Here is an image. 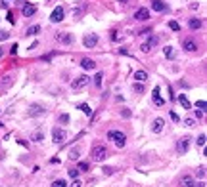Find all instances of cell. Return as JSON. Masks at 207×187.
Masks as SVG:
<instances>
[{
    "label": "cell",
    "mask_w": 207,
    "mask_h": 187,
    "mask_svg": "<svg viewBox=\"0 0 207 187\" xmlns=\"http://www.w3.org/2000/svg\"><path fill=\"white\" fill-rule=\"evenodd\" d=\"M134 92H136V94H142V92H144V86H142V84H134Z\"/></svg>",
    "instance_id": "f35d334b"
},
{
    "label": "cell",
    "mask_w": 207,
    "mask_h": 187,
    "mask_svg": "<svg viewBox=\"0 0 207 187\" xmlns=\"http://www.w3.org/2000/svg\"><path fill=\"white\" fill-rule=\"evenodd\" d=\"M21 13H23L25 17H31V16H35V13H37V6L25 2V4H23V10H21Z\"/></svg>",
    "instance_id": "9c48e42d"
},
{
    "label": "cell",
    "mask_w": 207,
    "mask_h": 187,
    "mask_svg": "<svg viewBox=\"0 0 207 187\" xmlns=\"http://www.w3.org/2000/svg\"><path fill=\"white\" fill-rule=\"evenodd\" d=\"M77 170H79V172H87V170H88V162H79Z\"/></svg>",
    "instance_id": "f546056e"
},
{
    "label": "cell",
    "mask_w": 207,
    "mask_h": 187,
    "mask_svg": "<svg viewBox=\"0 0 207 187\" xmlns=\"http://www.w3.org/2000/svg\"><path fill=\"white\" fill-rule=\"evenodd\" d=\"M2 55H4V50H2V48H0V57H2Z\"/></svg>",
    "instance_id": "c3c4849f"
},
{
    "label": "cell",
    "mask_w": 207,
    "mask_h": 187,
    "mask_svg": "<svg viewBox=\"0 0 207 187\" xmlns=\"http://www.w3.org/2000/svg\"><path fill=\"white\" fill-rule=\"evenodd\" d=\"M56 40H58L60 44H71V42H73V37H71L69 33H58L56 34Z\"/></svg>",
    "instance_id": "30bf717a"
},
{
    "label": "cell",
    "mask_w": 207,
    "mask_h": 187,
    "mask_svg": "<svg viewBox=\"0 0 207 187\" xmlns=\"http://www.w3.org/2000/svg\"><path fill=\"white\" fill-rule=\"evenodd\" d=\"M178 103H180L182 107H184V109H190V101H188V97L186 96H184V94H180V96H178Z\"/></svg>",
    "instance_id": "44dd1931"
},
{
    "label": "cell",
    "mask_w": 207,
    "mask_h": 187,
    "mask_svg": "<svg viewBox=\"0 0 207 187\" xmlns=\"http://www.w3.org/2000/svg\"><path fill=\"white\" fill-rule=\"evenodd\" d=\"M123 117H125V118H128V117H131V111L125 109V111H123Z\"/></svg>",
    "instance_id": "bcb514c9"
},
{
    "label": "cell",
    "mask_w": 207,
    "mask_h": 187,
    "mask_svg": "<svg viewBox=\"0 0 207 187\" xmlns=\"http://www.w3.org/2000/svg\"><path fill=\"white\" fill-rule=\"evenodd\" d=\"M152 97H153V103H155V105H163V103H165V101L161 99V96H159V86H155V88H153Z\"/></svg>",
    "instance_id": "2e32d148"
},
{
    "label": "cell",
    "mask_w": 207,
    "mask_h": 187,
    "mask_svg": "<svg viewBox=\"0 0 207 187\" xmlns=\"http://www.w3.org/2000/svg\"><path fill=\"white\" fill-rule=\"evenodd\" d=\"M88 82H90V76H88V75H83V76L75 78V80L71 82V88H73V90H81V88H84Z\"/></svg>",
    "instance_id": "5b68a950"
},
{
    "label": "cell",
    "mask_w": 207,
    "mask_h": 187,
    "mask_svg": "<svg viewBox=\"0 0 207 187\" xmlns=\"http://www.w3.org/2000/svg\"><path fill=\"white\" fill-rule=\"evenodd\" d=\"M8 2H13V0H4V4H8Z\"/></svg>",
    "instance_id": "f907efd6"
},
{
    "label": "cell",
    "mask_w": 207,
    "mask_h": 187,
    "mask_svg": "<svg viewBox=\"0 0 207 187\" xmlns=\"http://www.w3.org/2000/svg\"><path fill=\"white\" fill-rule=\"evenodd\" d=\"M83 44H84V48H94L98 44V34H87L83 38Z\"/></svg>",
    "instance_id": "ba28073f"
},
{
    "label": "cell",
    "mask_w": 207,
    "mask_h": 187,
    "mask_svg": "<svg viewBox=\"0 0 207 187\" xmlns=\"http://www.w3.org/2000/svg\"><path fill=\"white\" fill-rule=\"evenodd\" d=\"M44 107H42L40 103H33L29 105V117H40V115H44Z\"/></svg>",
    "instance_id": "52a82bcc"
},
{
    "label": "cell",
    "mask_w": 207,
    "mask_h": 187,
    "mask_svg": "<svg viewBox=\"0 0 207 187\" xmlns=\"http://www.w3.org/2000/svg\"><path fill=\"white\" fill-rule=\"evenodd\" d=\"M52 187H67V182L65 179H56V182L52 183Z\"/></svg>",
    "instance_id": "4316f807"
},
{
    "label": "cell",
    "mask_w": 207,
    "mask_h": 187,
    "mask_svg": "<svg viewBox=\"0 0 207 187\" xmlns=\"http://www.w3.org/2000/svg\"><path fill=\"white\" fill-rule=\"evenodd\" d=\"M163 126H165V120H163V118H155L153 124H152V132L153 134H159L163 130Z\"/></svg>",
    "instance_id": "9a60e30c"
},
{
    "label": "cell",
    "mask_w": 207,
    "mask_h": 187,
    "mask_svg": "<svg viewBox=\"0 0 207 187\" xmlns=\"http://www.w3.org/2000/svg\"><path fill=\"white\" fill-rule=\"evenodd\" d=\"M152 10L153 12H165L167 10V4L163 0H152Z\"/></svg>",
    "instance_id": "5bb4252c"
},
{
    "label": "cell",
    "mask_w": 207,
    "mask_h": 187,
    "mask_svg": "<svg viewBox=\"0 0 207 187\" xmlns=\"http://www.w3.org/2000/svg\"><path fill=\"white\" fill-rule=\"evenodd\" d=\"M188 27L192 29V31H198V29L201 27V19H196V17H192V19L188 21Z\"/></svg>",
    "instance_id": "ac0fdd59"
},
{
    "label": "cell",
    "mask_w": 207,
    "mask_h": 187,
    "mask_svg": "<svg viewBox=\"0 0 207 187\" xmlns=\"http://www.w3.org/2000/svg\"><path fill=\"white\" fill-rule=\"evenodd\" d=\"M198 145H199V147H203V145H205V134H201V136L198 138Z\"/></svg>",
    "instance_id": "8d00e7d4"
},
{
    "label": "cell",
    "mask_w": 207,
    "mask_h": 187,
    "mask_svg": "<svg viewBox=\"0 0 207 187\" xmlns=\"http://www.w3.org/2000/svg\"><path fill=\"white\" fill-rule=\"evenodd\" d=\"M171 118H173L175 122H180V118H178V115H176V113H171Z\"/></svg>",
    "instance_id": "ee69618b"
},
{
    "label": "cell",
    "mask_w": 207,
    "mask_h": 187,
    "mask_svg": "<svg viewBox=\"0 0 207 187\" xmlns=\"http://www.w3.org/2000/svg\"><path fill=\"white\" fill-rule=\"evenodd\" d=\"M90 155H92V161L102 162L105 157H108V149H105V145H94L92 151H90Z\"/></svg>",
    "instance_id": "7a4b0ae2"
},
{
    "label": "cell",
    "mask_w": 207,
    "mask_h": 187,
    "mask_svg": "<svg viewBox=\"0 0 207 187\" xmlns=\"http://www.w3.org/2000/svg\"><path fill=\"white\" fill-rule=\"evenodd\" d=\"M163 54H165V57H169V59H173V57H175V50H173V46H167V48H163Z\"/></svg>",
    "instance_id": "603a6c76"
},
{
    "label": "cell",
    "mask_w": 207,
    "mask_h": 187,
    "mask_svg": "<svg viewBox=\"0 0 207 187\" xmlns=\"http://www.w3.org/2000/svg\"><path fill=\"white\" fill-rule=\"evenodd\" d=\"M203 185H205V183H199V185H198V187H203Z\"/></svg>",
    "instance_id": "816d5d0a"
},
{
    "label": "cell",
    "mask_w": 207,
    "mask_h": 187,
    "mask_svg": "<svg viewBox=\"0 0 207 187\" xmlns=\"http://www.w3.org/2000/svg\"><path fill=\"white\" fill-rule=\"evenodd\" d=\"M65 139H67V132L65 130H61V128H54L52 130V141L54 143L61 145V143H65Z\"/></svg>",
    "instance_id": "3957f363"
},
{
    "label": "cell",
    "mask_w": 207,
    "mask_h": 187,
    "mask_svg": "<svg viewBox=\"0 0 207 187\" xmlns=\"http://www.w3.org/2000/svg\"><path fill=\"white\" fill-rule=\"evenodd\" d=\"M69 159H71V161H77V159H79V149H71V151H69Z\"/></svg>",
    "instance_id": "484cf974"
},
{
    "label": "cell",
    "mask_w": 207,
    "mask_h": 187,
    "mask_svg": "<svg viewBox=\"0 0 207 187\" xmlns=\"http://www.w3.org/2000/svg\"><path fill=\"white\" fill-rule=\"evenodd\" d=\"M12 84V76H4V80H2V86L6 88V86H10Z\"/></svg>",
    "instance_id": "74e56055"
},
{
    "label": "cell",
    "mask_w": 207,
    "mask_h": 187,
    "mask_svg": "<svg viewBox=\"0 0 207 187\" xmlns=\"http://www.w3.org/2000/svg\"><path fill=\"white\" fill-rule=\"evenodd\" d=\"M194 124H196V120H194V118H186V120H184V126H188V128H192Z\"/></svg>",
    "instance_id": "d590c367"
},
{
    "label": "cell",
    "mask_w": 207,
    "mask_h": 187,
    "mask_svg": "<svg viewBox=\"0 0 207 187\" xmlns=\"http://www.w3.org/2000/svg\"><path fill=\"white\" fill-rule=\"evenodd\" d=\"M140 50H142V52H144V54H148V52H150V50H152V48H150V46L146 44V42H144V44L140 46Z\"/></svg>",
    "instance_id": "60d3db41"
},
{
    "label": "cell",
    "mask_w": 207,
    "mask_h": 187,
    "mask_svg": "<svg viewBox=\"0 0 207 187\" xmlns=\"http://www.w3.org/2000/svg\"><path fill=\"white\" fill-rule=\"evenodd\" d=\"M169 29H171V31H176V33H178V31H180V25H178L176 21H169Z\"/></svg>",
    "instance_id": "83f0119b"
},
{
    "label": "cell",
    "mask_w": 207,
    "mask_h": 187,
    "mask_svg": "<svg viewBox=\"0 0 207 187\" xmlns=\"http://www.w3.org/2000/svg\"><path fill=\"white\" fill-rule=\"evenodd\" d=\"M188 149H190V138H188V136H184V138H180L178 143H176V153L184 155V153H188Z\"/></svg>",
    "instance_id": "277c9868"
},
{
    "label": "cell",
    "mask_w": 207,
    "mask_h": 187,
    "mask_svg": "<svg viewBox=\"0 0 207 187\" xmlns=\"http://www.w3.org/2000/svg\"><path fill=\"white\" fill-rule=\"evenodd\" d=\"M60 122H61V124H67V122H69V115H67V113L60 115Z\"/></svg>",
    "instance_id": "1f68e13d"
},
{
    "label": "cell",
    "mask_w": 207,
    "mask_h": 187,
    "mask_svg": "<svg viewBox=\"0 0 207 187\" xmlns=\"http://www.w3.org/2000/svg\"><path fill=\"white\" fill-rule=\"evenodd\" d=\"M79 174H81V172L77 170V168H73V170H69V176L73 178V179H75V178H79Z\"/></svg>",
    "instance_id": "e575fe53"
},
{
    "label": "cell",
    "mask_w": 207,
    "mask_h": 187,
    "mask_svg": "<svg viewBox=\"0 0 207 187\" xmlns=\"http://www.w3.org/2000/svg\"><path fill=\"white\" fill-rule=\"evenodd\" d=\"M198 176H199V178H205V168H203V166L199 168V172H198Z\"/></svg>",
    "instance_id": "f6af8a7d"
},
{
    "label": "cell",
    "mask_w": 207,
    "mask_h": 187,
    "mask_svg": "<svg viewBox=\"0 0 207 187\" xmlns=\"http://www.w3.org/2000/svg\"><path fill=\"white\" fill-rule=\"evenodd\" d=\"M0 111H2V109H0Z\"/></svg>",
    "instance_id": "f5cc1de1"
},
{
    "label": "cell",
    "mask_w": 207,
    "mask_h": 187,
    "mask_svg": "<svg viewBox=\"0 0 207 187\" xmlns=\"http://www.w3.org/2000/svg\"><path fill=\"white\" fill-rule=\"evenodd\" d=\"M102 172H104L105 176H111L113 172H115V168H111V166H104V168H102Z\"/></svg>",
    "instance_id": "4dcf8cb0"
},
{
    "label": "cell",
    "mask_w": 207,
    "mask_h": 187,
    "mask_svg": "<svg viewBox=\"0 0 207 187\" xmlns=\"http://www.w3.org/2000/svg\"><path fill=\"white\" fill-rule=\"evenodd\" d=\"M182 187H196V182H194V178L192 176H182Z\"/></svg>",
    "instance_id": "e0dca14e"
},
{
    "label": "cell",
    "mask_w": 207,
    "mask_h": 187,
    "mask_svg": "<svg viewBox=\"0 0 207 187\" xmlns=\"http://www.w3.org/2000/svg\"><path fill=\"white\" fill-rule=\"evenodd\" d=\"M77 109H81L84 115H87V117H90V115H92V109H90V105H88V103H81L79 107H77Z\"/></svg>",
    "instance_id": "7402d4cb"
},
{
    "label": "cell",
    "mask_w": 207,
    "mask_h": 187,
    "mask_svg": "<svg viewBox=\"0 0 207 187\" xmlns=\"http://www.w3.org/2000/svg\"><path fill=\"white\" fill-rule=\"evenodd\" d=\"M134 19H138V21H146V19H150V10H148V8H140V10H136V12H134Z\"/></svg>",
    "instance_id": "8fae6325"
},
{
    "label": "cell",
    "mask_w": 207,
    "mask_h": 187,
    "mask_svg": "<svg viewBox=\"0 0 207 187\" xmlns=\"http://www.w3.org/2000/svg\"><path fill=\"white\" fill-rule=\"evenodd\" d=\"M134 78H136L138 82H146L148 80V73L146 71H136V73H134Z\"/></svg>",
    "instance_id": "d6986e66"
},
{
    "label": "cell",
    "mask_w": 207,
    "mask_h": 187,
    "mask_svg": "<svg viewBox=\"0 0 207 187\" xmlns=\"http://www.w3.org/2000/svg\"><path fill=\"white\" fill-rule=\"evenodd\" d=\"M81 67L84 71H92V69H96V61L90 59V57H83V59H81Z\"/></svg>",
    "instance_id": "7c38bea8"
},
{
    "label": "cell",
    "mask_w": 207,
    "mask_h": 187,
    "mask_svg": "<svg viewBox=\"0 0 207 187\" xmlns=\"http://www.w3.org/2000/svg\"><path fill=\"white\" fill-rule=\"evenodd\" d=\"M119 2H121V4H127V2H128V0H119Z\"/></svg>",
    "instance_id": "681fc988"
},
{
    "label": "cell",
    "mask_w": 207,
    "mask_h": 187,
    "mask_svg": "<svg viewBox=\"0 0 207 187\" xmlns=\"http://www.w3.org/2000/svg\"><path fill=\"white\" fill-rule=\"evenodd\" d=\"M39 33H40V27L39 25H33V27L27 29V34H31V37H35V34H39Z\"/></svg>",
    "instance_id": "d4e9b609"
},
{
    "label": "cell",
    "mask_w": 207,
    "mask_h": 187,
    "mask_svg": "<svg viewBox=\"0 0 207 187\" xmlns=\"http://www.w3.org/2000/svg\"><path fill=\"white\" fill-rule=\"evenodd\" d=\"M203 117V111H196V118H201Z\"/></svg>",
    "instance_id": "7dc6e473"
},
{
    "label": "cell",
    "mask_w": 207,
    "mask_h": 187,
    "mask_svg": "<svg viewBox=\"0 0 207 187\" xmlns=\"http://www.w3.org/2000/svg\"><path fill=\"white\" fill-rule=\"evenodd\" d=\"M182 48L186 50V52H196V50H198V42L192 40V38H186L182 42Z\"/></svg>",
    "instance_id": "4fadbf2b"
},
{
    "label": "cell",
    "mask_w": 207,
    "mask_h": 187,
    "mask_svg": "<svg viewBox=\"0 0 207 187\" xmlns=\"http://www.w3.org/2000/svg\"><path fill=\"white\" fill-rule=\"evenodd\" d=\"M63 16H65V10L61 6H58V8H54V12L50 13V21L52 23H60V21H63Z\"/></svg>",
    "instance_id": "8992f818"
},
{
    "label": "cell",
    "mask_w": 207,
    "mask_h": 187,
    "mask_svg": "<svg viewBox=\"0 0 207 187\" xmlns=\"http://www.w3.org/2000/svg\"><path fill=\"white\" fill-rule=\"evenodd\" d=\"M17 48H19L17 44H13V46L10 48V54H12V55H17Z\"/></svg>",
    "instance_id": "b9f144b4"
},
{
    "label": "cell",
    "mask_w": 207,
    "mask_h": 187,
    "mask_svg": "<svg viewBox=\"0 0 207 187\" xmlns=\"http://www.w3.org/2000/svg\"><path fill=\"white\" fill-rule=\"evenodd\" d=\"M108 139H111L117 147H125L127 145V136L119 130H109L108 132Z\"/></svg>",
    "instance_id": "6da1fadb"
},
{
    "label": "cell",
    "mask_w": 207,
    "mask_h": 187,
    "mask_svg": "<svg viewBox=\"0 0 207 187\" xmlns=\"http://www.w3.org/2000/svg\"><path fill=\"white\" fill-rule=\"evenodd\" d=\"M8 21H10V23L13 25V23H16V17H13V12H8Z\"/></svg>",
    "instance_id": "7bdbcfd3"
},
{
    "label": "cell",
    "mask_w": 207,
    "mask_h": 187,
    "mask_svg": "<svg viewBox=\"0 0 207 187\" xmlns=\"http://www.w3.org/2000/svg\"><path fill=\"white\" fill-rule=\"evenodd\" d=\"M157 42H159V38H157V37H150V40L146 42V44H148L150 48H153L155 44H157Z\"/></svg>",
    "instance_id": "f1b7e54d"
},
{
    "label": "cell",
    "mask_w": 207,
    "mask_h": 187,
    "mask_svg": "<svg viewBox=\"0 0 207 187\" xmlns=\"http://www.w3.org/2000/svg\"><path fill=\"white\" fill-rule=\"evenodd\" d=\"M81 185H83V183L79 182V178H75L73 182H71V185H69V187H81Z\"/></svg>",
    "instance_id": "ab89813d"
},
{
    "label": "cell",
    "mask_w": 207,
    "mask_h": 187,
    "mask_svg": "<svg viewBox=\"0 0 207 187\" xmlns=\"http://www.w3.org/2000/svg\"><path fill=\"white\" fill-rule=\"evenodd\" d=\"M196 107H198V109H205V107H207L205 99H199V101H196Z\"/></svg>",
    "instance_id": "d6a6232c"
},
{
    "label": "cell",
    "mask_w": 207,
    "mask_h": 187,
    "mask_svg": "<svg viewBox=\"0 0 207 187\" xmlns=\"http://www.w3.org/2000/svg\"><path fill=\"white\" fill-rule=\"evenodd\" d=\"M102 78H104V73H96V76H94V86L96 88H102Z\"/></svg>",
    "instance_id": "cb8c5ba5"
},
{
    "label": "cell",
    "mask_w": 207,
    "mask_h": 187,
    "mask_svg": "<svg viewBox=\"0 0 207 187\" xmlns=\"http://www.w3.org/2000/svg\"><path fill=\"white\" fill-rule=\"evenodd\" d=\"M10 38V33H6V31H0V42L2 40H8Z\"/></svg>",
    "instance_id": "836d02e7"
},
{
    "label": "cell",
    "mask_w": 207,
    "mask_h": 187,
    "mask_svg": "<svg viewBox=\"0 0 207 187\" xmlns=\"http://www.w3.org/2000/svg\"><path fill=\"white\" fill-rule=\"evenodd\" d=\"M42 139H44V132H40V130H37L31 136V141H35V143H40Z\"/></svg>",
    "instance_id": "ffe728a7"
}]
</instances>
